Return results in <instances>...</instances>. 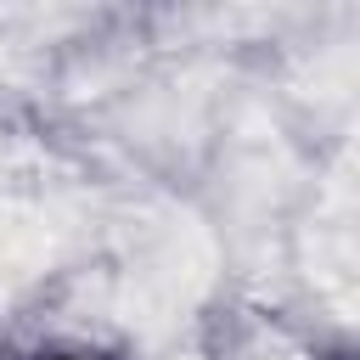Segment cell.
<instances>
[{
	"label": "cell",
	"mask_w": 360,
	"mask_h": 360,
	"mask_svg": "<svg viewBox=\"0 0 360 360\" xmlns=\"http://www.w3.org/2000/svg\"><path fill=\"white\" fill-rule=\"evenodd\" d=\"M51 360H96V354H51Z\"/></svg>",
	"instance_id": "6da1fadb"
}]
</instances>
